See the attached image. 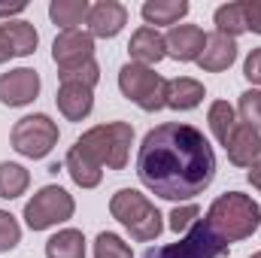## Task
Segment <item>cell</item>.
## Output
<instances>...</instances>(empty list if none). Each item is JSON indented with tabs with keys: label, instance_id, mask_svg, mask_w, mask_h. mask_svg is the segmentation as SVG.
<instances>
[{
	"label": "cell",
	"instance_id": "cell-1",
	"mask_svg": "<svg viewBox=\"0 0 261 258\" xmlns=\"http://www.w3.org/2000/svg\"><path fill=\"white\" fill-rule=\"evenodd\" d=\"M137 176L164 200H192L216 176V152L203 131L186 122L152 128L137 152Z\"/></svg>",
	"mask_w": 261,
	"mask_h": 258
},
{
	"label": "cell",
	"instance_id": "cell-2",
	"mask_svg": "<svg viewBox=\"0 0 261 258\" xmlns=\"http://www.w3.org/2000/svg\"><path fill=\"white\" fill-rule=\"evenodd\" d=\"M206 222L225 243H237L261 228V207L243 192H225L210 203Z\"/></svg>",
	"mask_w": 261,
	"mask_h": 258
},
{
	"label": "cell",
	"instance_id": "cell-3",
	"mask_svg": "<svg viewBox=\"0 0 261 258\" xmlns=\"http://www.w3.org/2000/svg\"><path fill=\"white\" fill-rule=\"evenodd\" d=\"M110 213H113V219L122 228H128V234L134 240H140V243H152L164 231V222H161L164 216L158 213V207L146 194L137 192V189H119L110 197Z\"/></svg>",
	"mask_w": 261,
	"mask_h": 258
},
{
	"label": "cell",
	"instance_id": "cell-4",
	"mask_svg": "<svg viewBox=\"0 0 261 258\" xmlns=\"http://www.w3.org/2000/svg\"><path fill=\"white\" fill-rule=\"evenodd\" d=\"M130 143H134V128L128 122L97 125L76 140V146H82L97 164H107L110 170H125L130 158Z\"/></svg>",
	"mask_w": 261,
	"mask_h": 258
},
{
	"label": "cell",
	"instance_id": "cell-5",
	"mask_svg": "<svg viewBox=\"0 0 261 258\" xmlns=\"http://www.w3.org/2000/svg\"><path fill=\"white\" fill-rule=\"evenodd\" d=\"M119 91L134 100L143 113H158L167 107V79H161L152 67L128 61L119 70Z\"/></svg>",
	"mask_w": 261,
	"mask_h": 258
},
{
	"label": "cell",
	"instance_id": "cell-6",
	"mask_svg": "<svg viewBox=\"0 0 261 258\" xmlns=\"http://www.w3.org/2000/svg\"><path fill=\"white\" fill-rule=\"evenodd\" d=\"M231 243H225L206 219H197L195 225L186 231V237H179L176 243L167 246H149L146 258H222L228 255Z\"/></svg>",
	"mask_w": 261,
	"mask_h": 258
},
{
	"label": "cell",
	"instance_id": "cell-7",
	"mask_svg": "<svg viewBox=\"0 0 261 258\" xmlns=\"http://www.w3.org/2000/svg\"><path fill=\"white\" fill-rule=\"evenodd\" d=\"M73 213H76V200L61 186H43L24 203V222H28L31 231L55 228L67 219H73Z\"/></svg>",
	"mask_w": 261,
	"mask_h": 258
},
{
	"label": "cell",
	"instance_id": "cell-8",
	"mask_svg": "<svg viewBox=\"0 0 261 258\" xmlns=\"http://www.w3.org/2000/svg\"><path fill=\"white\" fill-rule=\"evenodd\" d=\"M12 140V149L24 158H46L55 143H58V125L46 116V113H34V116H24L15 122V128L9 134Z\"/></svg>",
	"mask_w": 261,
	"mask_h": 258
},
{
	"label": "cell",
	"instance_id": "cell-9",
	"mask_svg": "<svg viewBox=\"0 0 261 258\" xmlns=\"http://www.w3.org/2000/svg\"><path fill=\"white\" fill-rule=\"evenodd\" d=\"M94 58V37L88 31H61L52 43V61L58 64V70H73V67L85 64Z\"/></svg>",
	"mask_w": 261,
	"mask_h": 258
},
{
	"label": "cell",
	"instance_id": "cell-10",
	"mask_svg": "<svg viewBox=\"0 0 261 258\" xmlns=\"http://www.w3.org/2000/svg\"><path fill=\"white\" fill-rule=\"evenodd\" d=\"M40 73L31 67H15L9 73H0V104L6 107H28L40 94Z\"/></svg>",
	"mask_w": 261,
	"mask_h": 258
},
{
	"label": "cell",
	"instance_id": "cell-11",
	"mask_svg": "<svg viewBox=\"0 0 261 258\" xmlns=\"http://www.w3.org/2000/svg\"><path fill=\"white\" fill-rule=\"evenodd\" d=\"M85 24H88V34H91V37L113 40V37H119L122 28L128 24V9H125V3H119V0H100V3H91Z\"/></svg>",
	"mask_w": 261,
	"mask_h": 258
},
{
	"label": "cell",
	"instance_id": "cell-12",
	"mask_svg": "<svg viewBox=\"0 0 261 258\" xmlns=\"http://www.w3.org/2000/svg\"><path fill=\"white\" fill-rule=\"evenodd\" d=\"M164 46H167V55L176 61H197L206 46V34L197 24H176L164 37Z\"/></svg>",
	"mask_w": 261,
	"mask_h": 258
},
{
	"label": "cell",
	"instance_id": "cell-13",
	"mask_svg": "<svg viewBox=\"0 0 261 258\" xmlns=\"http://www.w3.org/2000/svg\"><path fill=\"white\" fill-rule=\"evenodd\" d=\"M225 152H228V161L234 167H252L255 161L261 158V134L249 125H237L234 134L228 137L225 143Z\"/></svg>",
	"mask_w": 261,
	"mask_h": 258
},
{
	"label": "cell",
	"instance_id": "cell-14",
	"mask_svg": "<svg viewBox=\"0 0 261 258\" xmlns=\"http://www.w3.org/2000/svg\"><path fill=\"white\" fill-rule=\"evenodd\" d=\"M55 104H58V110H61V116L67 122H82L94 110V88H85V85H76V82H61V88L55 94Z\"/></svg>",
	"mask_w": 261,
	"mask_h": 258
},
{
	"label": "cell",
	"instance_id": "cell-15",
	"mask_svg": "<svg viewBox=\"0 0 261 258\" xmlns=\"http://www.w3.org/2000/svg\"><path fill=\"white\" fill-rule=\"evenodd\" d=\"M234 61H237V40H231V37H225L219 31L206 34V46H203V52L197 58V67L206 70V73H222Z\"/></svg>",
	"mask_w": 261,
	"mask_h": 258
},
{
	"label": "cell",
	"instance_id": "cell-16",
	"mask_svg": "<svg viewBox=\"0 0 261 258\" xmlns=\"http://www.w3.org/2000/svg\"><path fill=\"white\" fill-rule=\"evenodd\" d=\"M128 52H130V61L146 64V67H152L167 58L164 37L158 34V28H149V24H143V28L134 31V37H130V43H128Z\"/></svg>",
	"mask_w": 261,
	"mask_h": 258
},
{
	"label": "cell",
	"instance_id": "cell-17",
	"mask_svg": "<svg viewBox=\"0 0 261 258\" xmlns=\"http://www.w3.org/2000/svg\"><path fill=\"white\" fill-rule=\"evenodd\" d=\"M67 173H70V179L79 186V189H97L100 186V179H103V164H97L82 146H70V152H67V161H64Z\"/></svg>",
	"mask_w": 261,
	"mask_h": 258
},
{
	"label": "cell",
	"instance_id": "cell-18",
	"mask_svg": "<svg viewBox=\"0 0 261 258\" xmlns=\"http://www.w3.org/2000/svg\"><path fill=\"white\" fill-rule=\"evenodd\" d=\"M189 0H146L140 15L149 28H161V24H179V18L189 15Z\"/></svg>",
	"mask_w": 261,
	"mask_h": 258
},
{
	"label": "cell",
	"instance_id": "cell-19",
	"mask_svg": "<svg viewBox=\"0 0 261 258\" xmlns=\"http://www.w3.org/2000/svg\"><path fill=\"white\" fill-rule=\"evenodd\" d=\"M203 85L192 79V76H176V79H167V107L170 110H195L197 104L203 100Z\"/></svg>",
	"mask_w": 261,
	"mask_h": 258
},
{
	"label": "cell",
	"instance_id": "cell-20",
	"mask_svg": "<svg viewBox=\"0 0 261 258\" xmlns=\"http://www.w3.org/2000/svg\"><path fill=\"white\" fill-rule=\"evenodd\" d=\"M46 258H85V237L76 228H64L46 240Z\"/></svg>",
	"mask_w": 261,
	"mask_h": 258
},
{
	"label": "cell",
	"instance_id": "cell-21",
	"mask_svg": "<svg viewBox=\"0 0 261 258\" xmlns=\"http://www.w3.org/2000/svg\"><path fill=\"white\" fill-rule=\"evenodd\" d=\"M213 21H216V31H219V34H225V37H231V40H237L240 34H246V31H249V24H246V9H243V0L222 3V6L216 9Z\"/></svg>",
	"mask_w": 261,
	"mask_h": 258
},
{
	"label": "cell",
	"instance_id": "cell-22",
	"mask_svg": "<svg viewBox=\"0 0 261 258\" xmlns=\"http://www.w3.org/2000/svg\"><path fill=\"white\" fill-rule=\"evenodd\" d=\"M206 122H210L213 137H216L222 146L228 143V137H231L234 128L240 125V122H237V110H234L228 100H213V104H210V113H206Z\"/></svg>",
	"mask_w": 261,
	"mask_h": 258
},
{
	"label": "cell",
	"instance_id": "cell-23",
	"mask_svg": "<svg viewBox=\"0 0 261 258\" xmlns=\"http://www.w3.org/2000/svg\"><path fill=\"white\" fill-rule=\"evenodd\" d=\"M31 186V173L28 167L15 164V161H0V197L3 200H15L28 192Z\"/></svg>",
	"mask_w": 261,
	"mask_h": 258
},
{
	"label": "cell",
	"instance_id": "cell-24",
	"mask_svg": "<svg viewBox=\"0 0 261 258\" xmlns=\"http://www.w3.org/2000/svg\"><path fill=\"white\" fill-rule=\"evenodd\" d=\"M91 3L88 0H52L49 3V18L55 24H61L64 31H73L76 24H82L88 18Z\"/></svg>",
	"mask_w": 261,
	"mask_h": 258
},
{
	"label": "cell",
	"instance_id": "cell-25",
	"mask_svg": "<svg viewBox=\"0 0 261 258\" xmlns=\"http://www.w3.org/2000/svg\"><path fill=\"white\" fill-rule=\"evenodd\" d=\"M6 37H9V46L15 52V58H24V55H34L37 52V43H40V34L31 21H6L3 24Z\"/></svg>",
	"mask_w": 261,
	"mask_h": 258
},
{
	"label": "cell",
	"instance_id": "cell-26",
	"mask_svg": "<svg viewBox=\"0 0 261 258\" xmlns=\"http://www.w3.org/2000/svg\"><path fill=\"white\" fill-rule=\"evenodd\" d=\"M94 258H134L130 246L113 231H100L94 240Z\"/></svg>",
	"mask_w": 261,
	"mask_h": 258
},
{
	"label": "cell",
	"instance_id": "cell-27",
	"mask_svg": "<svg viewBox=\"0 0 261 258\" xmlns=\"http://www.w3.org/2000/svg\"><path fill=\"white\" fill-rule=\"evenodd\" d=\"M237 116L243 119V125H249V128H255L261 134V91L258 88H249V91L240 94Z\"/></svg>",
	"mask_w": 261,
	"mask_h": 258
},
{
	"label": "cell",
	"instance_id": "cell-28",
	"mask_svg": "<svg viewBox=\"0 0 261 258\" xmlns=\"http://www.w3.org/2000/svg\"><path fill=\"white\" fill-rule=\"evenodd\" d=\"M58 79H61V82H76V85H85V88H94V85L100 82V64L91 58V61L73 67V70H58Z\"/></svg>",
	"mask_w": 261,
	"mask_h": 258
},
{
	"label": "cell",
	"instance_id": "cell-29",
	"mask_svg": "<svg viewBox=\"0 0 261 258\" xmlns=\"http://www.w3.org/2000/svg\"><path fill=\"white\" fill-rule=\"evenodd\" d=\"M21 243V225L12 213L0 210V252H12Z\"/></svg>",
	"mask_w": 261,
	"mask_h": 258
},
{
	"label": "cell",
	"instance_id": "cell-30",
	"mask_svg": "<svg viewBox=\"0 0 261 258\" xmlns=\"http://www.w3.org/2000/svg\"><path fill=\"white\" fill-rule=\"evenodd\" d=\"M167 219H170V222H167V225H170V231L182 234V231H189L197 219H200V207H197V203H182V207H173Z\"/></svg>",
	"mask_w": 261,
	"mask_h": 258
},
{
	"label": "cell",
	"instance_id": "cell-31",
	"mask_svg": "<svg viewBox=\"0 0 261 258\" xmlns=\"http://www.w3.org/2000/svg\"><path fill=\"white\" fill-rule=\"evenodd\" d=\"M243 76L252 82V85H261V46L252 49L246 55V64H243Z\"/></svg>",
	"mask_w": 261,
	"mask_h": 258
},
{
	"label": "cell",
	"instance_id": "cell-32",
	"mask_svg": "<svg viewBox=\"0 0 261 258\" xmlns=\"http://www.w3.org/2000/svg\"><path fill=\"white\" fill-rule=\"evenodd\" d=\"M246 9V24L252 34H261V0H243Z\"/></svg>",
	"mask_w": 261,
	"mask_h": 258
},
{
	"label": "cell",
	"instance_id": "cell-33",
	"mask_svg": "<svg viewBox=\"0 0 261 258\" xmlns=\"http://www.w3.org/2000/svg\"><path fill=\"white\" fill-rule=\"evenodd\" d=\"M246 179L252 183V189H258V192H261V158L255 161V164H252V167H249V173H246Z\"/></svg>",
	"mask_w": 261,
	"mask_h": 258
},
{
	"label": "cell",
	"instance_id": "cell-34",
	"mask_svg": "<svg viewBox=\"0 0 261 258\" xmlns=\"http://www.w3.org/2000/svg\"><path fill=\"white\" fill-rule=\"evenodd\" d=\"M28 9V3H12V6H0V18H12V15H21Z\"/></svg>",
	"mask_w": 261,
	"mask_h": 258
},
{
	"label": "cell",
	"instance_id": "cell-35",
	"mask_svg": "<svg viewBox=\"0 0 261 258\" xmlns=\"http://www.w3.org/2000/svg\"><path fill=\"white\" fill-rule=\"evenodd\" d=\"M249 258H261V252H255V255H249Z\"/></svg>",
	"mask_w": 261,
	"mask_h": 258
}]
</instances>
